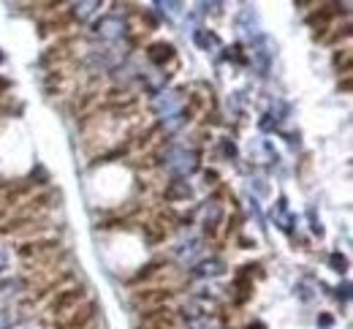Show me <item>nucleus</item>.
I'll return each instance as SVG.
<instances>
[{"label": "nucleus", "instance_id": "nucleus-1", "mask_svg": "<svg viewBox=\"0 0 353 329\" xmlns=\"http://www.w3.org/2000/svg\"><path fill=\"white\" fill-rule=\"evenodd\" d=\"M90 299V286L88 283H71V286H65V288H60L49 302L44 305V313H46V321L52 324V321H57V319H63L65 313H71V310H77L79 305H85Z\"/></svg>", "mask_w": 353, "mask_h": 329}, {"label": "nucleus", "instance_id": "nucleus-2", "mask_svg": "<svg viewBox=\"0 0 353 329\" xmlns=\"http://www.w3.org/2000/svg\"><path fill=\"white\" fill-rule=\"evenodd\" d=\"M182 294V286H139L131 288V308L147 310V308H169Z\"/></svg>", "mask_w": 353, "mask_h": 329}, {"label": "nucleus", "instance_id": "nucleus-3", "mask_svg": "<svg viewBox=\"0 0 353 329\" xmlns=\"http://www.w3.org/2000/svg\"><path fill=\"white\" fill-rule=\"evenodd\" d=\"M98 313H101V305L90 297L88 302L79 305L77 310H71V313H65L63 319L52 321V329H85V327H90V324H95Z\"/></svg>", "mask_w": 353, "mask_h": 329}, {"label": "nucleus", "instance_id": "nucleus-4", "mask_svg": "<svg viewBox=\"0 0 353 329\" xmlns=\"http://www.w3.org/2000/svg\"><path fill=\"white\" fill-rule=\"evenodd\" d=\"M57 201H60V190H39V193L28 196L19 207H14V215H22V218L46 215V210H52Z\"/></svg>", "mask_w": 353, "mask_h": 329}, {"label": "nucleus", "instance_id": "nucleus-5", "mask_svg": "<svg viewBox=\"0 0 353 329\" xmlns=\"http://www.w3.org/2000/svg\"><path fill=\"white\" fill-rule=\"evenodd\" d=\"M136 329H179V319L172 308H147L139 310Z\"/></svg>", "mask_w": 353, "mask_h": 329}, {"label": "nucleus", "instance_id": "nucleus-6", "mask_svg": "<svg viewBox=\"0 0 353 329\" xmlns=\"http://www.w3.org/2000/svg\"><path fill=\"white\" fill-rule=\"evenodd\" d=\"M57 248H63V239L60 237H36V239H25V242H19V248H17V259L25 264V261H33V259H39V256H44V253H52V250H57Z\"/></svg>", "mask_w": 353, "mask_h": 329}, {"label": "nucleus", "instance_id": "nucleus-7", "mask_svg": "<svg viewBox=\"0 0 353 329\" xmlns=\"http://www.w3.org/2000/svg\"><path fill=\"white\" fill-rule=\"evenodd\" d=\"M79 19H77V14L71 11V8H57V11H52V17H46V19H41V36H65L68 30H74V25H77Z\"/></svg>", "mask_w": 353, "mask_h": 329}, {"label": "nucleus", "instance_id": "nucleus-8", "mask_svg": "<svg viewBox=\"0 0 353 329\" xmlns=\"http://www.w3.org/2000/svg\"><path fill=\"white\" fill-rule=\"evenodd\" d=\"M169 267H172V261H169L166 256H155V259H150V261L133 275L131 281H128V286H131V288H139L141 283H144V286H152L155 278H158L163 270H169Z\"/></svg>", "mask_w": 353, "mask_h": 329}, {"label": "nucleus", "instance_id": "nucleus-9", "mask_svg": "<svg viewBox=\"0 0 353 329\" xmlns=\"http://www.w3.org/2000/svg\"><path fill=\"white\" fill-rule=\"evenodd\" d=\"M147 57L155 63V66H166V63H172L176 57V52L172 44H166V41H155V44H150L147 47Z\"/></svg>", "mask_w": 353, "mask_h": 329}, {"label": "nucleus", "instance_id": "nucleus-10", "mask_svg": "<svg viewBox=\"0 0 353 329\" xmlns=\"http://www.w3.org/2000/svg\"><path fill=\"white\" fill-rule=\"evenodd\" d=\"M139 226H141V235L147 237L150 245H161V242L169 239V232H166L163 226H158L155 221H147V223H139Z\"/></svg>", "mask_w": 353, "mask_h": 329}, {"label": "nucleus", "instance_id": "nucleus-11", "mask_svg": "<svg viewBox=\"0 0 353 329\" xmlns=\"http://www.w3.org/2000/svg\"><path fill=\"white\" fill-rule=\"evenodd\" d=\"M348 39H351V22H343V28H332V30L326 33L323 44H326V47H340V44H345Z\"/></svg>", "mask_w": 353, "mask_h": 329}, {"label": "nucleus", "instance_id": "nucleus-12", "mask_svg": "<svg viewBox=\"0 0 353 329\" xmlns=\"http://www.w3.org/2000/svg\"><path fill=\"white\" fill-rule=\"evenodd\" d=\"M332 60H334V68H337V71H343L345 77L351 74V49H348V47L337 49Z\"/></svg>", "mask_w": 353, "mask_h": 329}, {"label": "nucleus", "instance_id": "nucleus-13", "mask_svg": "<svg viewBox=\"0 0 353 329\" xmlns=\"http://www.w3.org/2000/svg\"><path fill=\"white\" fill-rule=\"evenodd\" d=\"M239 226H242V212L236 210L231 218H228V223H225V232H223V239H231V237L239 235Z\"/></svg>", "mask_w": 353, "mask_h": 329}, {"label": "nucleus", "instance_id": "nucleus-14", "mask_svg": "<svg viewBox=\"0 0 353 329\" xmlns=\"http://www.w3.org/2000/svg\"><path fill=\"white\" fill-rule=\"evenodd\" d=\"M236 245H242V248L248 250V248H256V239H248V237H236Z\"/></svg>", "mask_w": 353, "mask_h": 329}, {"label": "nucleus", "instance_id": "nucleus-15", "mask_svg": "<svg viewBox=\"0 0 353 329\" xmlns=\"http://www.w3.org/2000/svg\"><path fill=\"white\" fill-rule=\"evenodd\" d=\"M147 39H150V36H147V33L141 30V33H136V36H133V39H131V44H133V47H139V44H144Z\"/></svg>", "mask_w": 353, "mask_h": 329}, {"label": "nucleus", "instance_id": "nucleus-16", "mask_svg": "<svg viewBox=\"0 0 353 329\" xmlns=\"http://www.w3.org/2000/svg\"><path fill=\"white\" fill-rule=\"evenodd\" d=\"M340 88H343V93H351V77H345V79H343V85H340Z\"/></svg>", "mask_w": 353, "mask_h": 329}, {"label": "nucleus", "instance_id": "nucleus-17", "mask_svg": "<svg viewBox=\"0 0 353 329\" xmlns=\"http://www.w3.org/2000/svg\"><path fill=\"white\" fill-rule=\"evenodd\" d=\"M245 329H264V324H248Z\"/></svg>", "mask_w": 353, "mask_h": 329}, {"label": "nucleus", "instance_id": "nucleus-18", "mask_svg": "<svg viewBox=\"0 0 353 329\" xmlns=\"http://www.w3.org/2000/svg\"><path fill=\"white\" fill-rule=\"evenodd\" d=\"M85 329H98V327H95V324H90V327H85Z\"/></svg>", "mask_w": 353, "mask_h": 329}]
</instances>
